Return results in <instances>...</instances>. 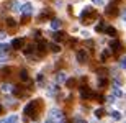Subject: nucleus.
Wrapping results in <instances>:
<instances>
[{
  "mask_svg": "<svg viewBox=\"0 0 126 123\" xmlns=\"http://www.w3.org/2000/svg\"><path fill=\"white\" fill-rule=\"evenodd\" d=\"M97 17H98V13L95 12L94 8H92V7H89V8H85L84 12H82L80 20H82V23H84V25H89L90 21H92L94 18H97Z\"/></svg>",
  "mask_w": 126,
  "mask_h": 123,
  "instance_id": "1",
  "label": "nucleus"
},
{
  "mask_svg": "<svg viewBox=\"0 0 126 123\" xmlns=\"http://www.w3.org/2000/svg\"><path fill=\"white\" fill-rule=\"evenodd\" d=\"M41 105V102L38 100V102H30L26 107H25V115H28V117H31V118H38V107Z\"/></svg>",
  "mask_w": 126,
  "mask_h": 123,
  "instance_id": "2",
  "label": "nucleus"
},
{
  "mask_svg": "<svg viewBox=\"0 0 126 123\" xmlns=\"http://www.w3.org/2000/svg\"><path fill=\"white\" fill-rule=\"evenodd\" d=\"M47 120H51V122H62V120H65V115L62 113L61 110L52 108L49 112V115H47Z\"/></svg>",
  "mask_w": 126,
  "mask_h": 123,
  "instance_id": "3",
  "label": "nucleus"
},
{
  "mask_svg": "<svg viewBox=\"0 0 126 123\" xmlns=\"http://www.w3.org/2000/svg\"><path fill=\"white\" fill-rule=\"evenodd\" d=\"M108 46H110V51H111L113 54H120V53L123 51V44H121L120 39H111Z\"/></svg>",
  "mask_w": 126,
  "mask_h": 123,
  "instance_id": "4",
  "label": "nucleus"
},
{
  "mask_svg": "<svg viewBox=\"0 0 126 123\" xmlns=\"http://www.w3.org/2000/svg\"><path fill=\"white\" fill-rule=\"evenodd\" d=\"M77 61H79L80 64H85V62L89 61V53H87V49H80V51L77 53Z\"/></svg>",
  "mask_w": 126,
  "mask_h": 123,
  "instance_id": "5",
  "label": "nucleus"
},
{
  "mask_svg": "<svg viewBox=\"0 0 126 123\" xmlns=\"http://www.w3.org/2000/svg\"><path fill=\"white\" fill-rule=\"evenodd\" d=\"M105 13H107L108 17H115V15H118V7H116V3H110V5H107V10H105Z\"/></svg>",
  "mask_w": 126,
  "mask_h": 123,
  "instance_id": "6",
  "label": "nucleus"
},
{
  "mask_svg": "<svg viewBox=\"0 0 126 123\" xmlns=\"http://www.w3.org/2000/svg\"><path fill=\"white\" fill-rule=\"evenodd\" d=\"M80 97H82V99H92V97H94V92H92V90L89 89V87H80Z\"/></svg>",
  "mask_w": 126,
  "mask_h": 123,
  "instance_id": "7",
  "label": "nucleus"
},
{
  "mask_svg": "<svg viewBox=\"0 0 126 123\" xmlns=\"http://www.w3.org/2000/svg\"><path fill=\"white\" fill-rule=\"evenodd\" d=\"M10 44H12L13 49H21V48L25 46V38H15Z\"/></svg>",
  "mask_w": 126,
  "mask_h": 123,
  "instance_id": "8",
  "label": "nucleus"
},
{
  "mask_svg": "<svg viewBox=\"0 0 126 123\" xmlns=\"http://www.w3.org/2000/svg\"><path fill=\"white\" fill-rule=\"evenodd\" d=\"M31 12H33V5H31V3H21L20 13H23V15H31Z\"/></svg>",
  "mask_w": 126,
  "mask_h": 123,
  "instance_id": "9",
  "label": "nucleus"
},
{
  "mask_svg": "<svg viewBox=\"0 0 126 123\" xmlns=\"http://www.w3.org/2000/svg\"><path fill=\"white\" fill-rule=\"evenodd\" d=\"M34 48H36L38 51H39V53H41V54H43V53H44V51H46V49H47V43L44 41V39H39V41H38V44H36V46H34Z\"/></svg>",
  "mask_w": 126,
  "mask_h": 123,
  "instance_id": "10",
  "label": "nucleus"
},
{
  "mask_svg": "<svg viewBox=\"0 0 126 123\" xmlns=\"http://www.w3.org/2000/svg\"><path fill=\"white\" fill-rule=\"evenodd\" d=\"M107 85H108V79H107V77H105V76L98 77V87H100V89H105Z\"/></svg>",
  "mask_w": 126,
  "mask_h": 123,
  "instance_id": "11",
  "label": "nucleus"
},
{
  "mask_svg": "<svg viewBox=\"0 0 126 123\" xmlns=\"http://www.w3.org/2000/svg\"><path fill=\"white\" fill-rule=\"evenodd\" d=\"M103 33L110 35V36H116V28L115 26H105V31Z\"/></svg>",
  "mask_w": 126,
  "mask_h": 123,
  "instance_id": "12",
  "label": "nucleus"
},
{
  "mask_svg": "<svg viewBox=\"0 0 126 123\" xmlns=\"http://www.w3.org/2000/svg\"><path fill=\"white\" fill-rule=\"evenodd\" d=\"M21 49H23V53L30 57V56H31V53H33V49H34V44H30V46H23Z\"/></svg>",
  "mask_w": 126,
  "mask_h": 123,
  "instance_id": "13",
  "label": "nucleus"
},
{
  "mask_svg": "<svg viewBox=\"0 0 126 123\" xmlns=\"http://www.w3.org/2000/svg\"><path fill=\"white\" fill-rule=\"evenodd\" d=\"M18 76H20V79H21L23 82H28V72H26V69H21Z\"/></svg>",
  "mask_w": 126,
  "mask_h": 123,
  "instance_id": "14",
  "label": "nucleus"
},
{
  "mask_svg": "<svg viewBox=\"0 0 126 123\" xmlns=\"http://www.w3.org/2000/svg\"><path fill=\"white\" fill-rule=\"evenodd\" d=\"M5 23H7V26H8V28H16V25H18L13 18H7V20H5Z\"/></svg>",
  "mask_w": 126,
  "mask_h": 123,
  "instance_id": "15",
  "label": "nucleus"
},
{
  "mask_svg": "<svg viewBox=\"0 0 126 123\" xmlns=\"http://www.w3.org/2000/svg\"><path fill=\"white\" fill-rule=\"evenodd\" d=\"M54 39H56V41H62V39H65V33H62V31H56V33H54Z\"/></svg>",
  "mask_w": 126,
  "mask_h": 123,
  "instance_id": "16",
  "label": "nucleus"
},
{
  "mask_svg": "<svg viewBox=\"0 0 126 123\" xmlns=\"http://www.w3.org/2000/svg\"><path fill=\"white\" fill-rule=\"evenodd\" d=\"M10 49H12V44H5V43L0 44V53H8Z\"/></svg>",
  "mask_w": 126,
  "mask_h": 123,
  "instance_id": "17",
  "label": "nucleus"
},
{
  "mask_svg": "<svg viewBox=\"0 0 126 123\" xmlns=\"http://www.w3.org/2000/svg\"><path fill=\"white\" fill-rule=\"evenodd\" d=\"M95 31H98V33H103V31H105V23H103V21H100V23L95 26Z\"/></svg>",
  "mask_w": 126,
  "mask_h": 123,
  "instance_id": "18",
  "label": "nucleus"
},
{
  "mask_svg": "<svg viewBox=\"0 0 126 123\" xmlns=\"http://www.w3.org/2000/svg\"><path fill=\"white\" fill-rule=\"evenodd\" d=\"M61 21H59V20H52V21H51V26H52V28H54V30H59V28H61Z\"/></svg>",
  "mask_w": 126,
  "mask_h": 123,
  "instance_id": "19",
  "label": "nucleus"
},
{
  "mask_svg": "<svg viewBox=\"0 0 126 123\" xmlns=\"http://www.w3.org/2000/svg\"><path fill=\"white\" fill-rule=\"evenodd\" d=\"M110 115H111L113 120H120V118H121V113H120V112H115V110H111V112H110Z\"/></svg>",
  "mask_w": 126,
  "mask_h": 123,
  "instance_id": "20",
  "label": "nucleus"
},
{
  "mask_svg": "<svg viewBox=\"0 0 126 123\" xmlns=\"http://www.w3.org/2000/svg\"><path fill=\"white\" fill-rule=\"evenodd\" d=\"M108 56H110V53H108V51H103L102 54H100V61H102V62L108 61Z\"/></svg>",
  "mask_w": 126,
  "mask_h": 123,
  "instance_id": "21",
  "label": "nucleus"
},
{
  "mask_svg": "<svg viewBox=\"0 0 126 123\" xmlns=\"http://www.w3.org/2000/svg\"><path fill=\"white\" fill-rule=\"evenodd\" d=\"M75 84H77V81H75V79H67V82H65V85H67L69 89L75 87Z\"/></svg>",
  "mask_w": 126,
  "mask_h": 123,
  "instance_id": "22",
  "label": "nucleus"
},
{
  "mask_svg": "<svg viewBox=\"0 0 126 123\" xmlns=\"http://www.w3.org/2000/svg\"><path fill=\"white\" fill-rule=\"evenodd\" d=\"M103 115H105V110L103 108H97L95 110V117H97V118H102Z\"/></svg>",
  "mask_w": 126,
  "mask_h": 123,
  "instance_id": "23",
  "label": "nucleus"
},
{
  "mask_svg": "<svg viewBox=\"0 0 126 123\" xmlns=\"http://www.w3.org/2000/svg\"><path fill=\"white\" fill-rule=\"evenodd\" d=\"M56 81H57V82H64V81H65V76H64V72H57V76H56Z\"/></svg>",
  "mask_w": 126,
  "mask_h": 123,
  "instance_id": "24",
  "label": "nucleus"
},
{
  "mask_svg": "<svg viewBox=\"0 0 126 123\" xmlns=\"http://www.w3.org/2000/svg\"><path fill=\"white\" fill-rule=\"evenodd\" d=\"M16 120H18V117H16V115H12V117H8V118H5L3 123H12V122H16Z\"/></svg>",
  "mask_w": 126,
  "mask_h": 123,
  "instance_id": "25",
  "label": "nucleus"
},
{
  "mask_svg": "<svg viewBox=\"0 0 126 123\" xmlns=\"http://www.w3.org/2000/svg\"><path fill=\"white\" fill-rule=\"evenodd\" d=\"M113 95H115V97H121V90H120V87H116V85L113 87Z\"/></svg>",
  "mask_w": 126,
  "mask_h": 123,
  "instance_id": "26",
  "label": "nucleus"
},
{
  "mask_svg": "<svg viewBox=\"0 0 126 123\" xmlns=\"http://www.w3.org/2000/svg\"><path fill=\"white\" fill-rule=\"evenodd\" d=\"M46 17H49V12H47V10H44V12L39 15V21H44V20H46Z\"/></svg>",
  "mask_w": 126,
  "mask_h": 123,
  "instance_id": "27",
  "label": "nucleus"
},
{
  "mask_svg": "<svg viewBox=\"0 0 126 123\" xmlns=\"http://www.w3.org/2000/svg\"><path fill=\"white\" fill-rule=\"evenodd\" d=\"M51 51L52 53H59V51H61V46H57V44H51Z\"/></svg>",
  "mask_w": 126,
  "mask_h": 123,
  "instance_id": "28",
  "label": "nucleus"
},
{
  "mask_svg": "<svg viewBox=\"0 0 126 123\" xmlns=\"http://www.w3.org/2000/svg\"><path fill=\"white\" fill-rule=\"evenodd\" d=\"M10 71H12L10 67H3L2 69V76H10Z\"/></svg>",
  "mask_w": 126,
  "mask_h": 123,
  "instance_id": "29",
  "label": "nucleus"
},
{
  "mask_svg": "<svg viewBox=\"0 0 126 123\" xmlns=\"http://www.w3.org/2000/svg\"><path fill=\"white\" fill-rule=\"evenodd\" d=\"M2 89H3L5 92H10V90H13V87H12V85H7V84H3V87H2Z\"/></svg>",
  "mask_w": 126,
  "mask_h": 123,
  "instance_id": "30",
  "label": "nucleus"
},
{
  "mask_svg": "<svg viewBox=\"0 0 126 123\" xmlns=\"http://www.w3.org/2000/svg\"><path fill=\"white\" fill-rule=\"evenodd\" d=\"M94 97H97V100L100 102V104H103V102H105V97H103V95H94Z\"/></svg>",
  "mask_w": 126,
  "mask_h": 123,
  "instance_id": "31",
  "label": "nucleus"
},
{
  "mask_svg": "<svg viewBox=\"0 0 126 123\" xmlns=\"http://www.w3.org/2000/svg\"><path fill=\"white\" fill-rule=\"evenodd\" d=\"M28 21H30V15H25V17H23V20H21V23H23V25H26Z\"/></svg>",
  "mask_w": 126,
  "mask_h": 123,
  "instance_id": "32",
  "label": "nucleus"
},
{
  "mask_svg": "<svg viewBox=\"0 0 126 123\" xmlns=\"http://www.w3.org/2000/svg\"><path fill=\"white\" fill-rule=\"evenodd\" d=\"M33 36H34V38H41V33H39V30H34Z\"/></svg>",
  "mask_w": 126,
  "mask_h": 123,
  "instance_id": "33",
  "label": "nucleus"
},
{
  "mask_svg": "<svg viewBox=\"0 0 126 123\" xmlns=\"http://www.w3.org/2000/svg\"><path fill=\"white\" fill-rule=\"evenodd\" d=\"M121 67H125V69H126V57H123V59H121Z\"/></svg>",
  "mask_w": 126,
  "mask_h": 123,
  "instance_id": "34",
  "label": "nucleus"
},
{
  "mask_svg": "<svg viewBox=\"0 0 126 123\" xmlns=\"http://www.w3.org/2000/svg\"><path fill=\"white\" fill-rule=\"evenodd\" d=\"M94 3H97V5H103V0H92Z\"/></svg>",
  "mask_w": 126,
  "mask_h": 123,
  "instance_id": "35",
  "label": "nucleus"
},
{
  "mask_svg": "<svg viewBox=\"0 0 126 123\" xmlns=\"http://www.w3.org/2000/svg\"><path fill=\"white\" fill-rule=\"evenodd\" d=\"M75 43H77V39L72 38V39H70V46H75Z\"/></svg>",
  "mask_w": 126,
  "mask_h": 123,
  "instance_id": "36",
  "label": "nucleus"
},
{
  "mask_svg": "<svg viewBox=\"0 0 126 123\" xmlns=\"http://www.w3.org/2000/svg\"><path fill=\"white\" fill-rule=\"evenodd\" d=\"M36 81H38V82H43V76H41V74H39V76L36 77Z\"/></svg>",
  "mask_w": 126,
  "mask_h": 123,
  "instance_id": "37",
  "label": "nucleus"
},
{
  "mask_svg": "<svg viewBox=\"0 0 126 123\" xmlns=\"http://www.w3.org/2000/svg\"><path fill=\"white\" fill-rule=\"evenodd\" d=\"M123 20H125V23H126V12L123 13Z\"/></svg>",
  "mask_w": 126,
  "mask_h": 123,
  "instance_id": "38",
  "label": "nucleus"
},
{
  "mask_svg": "<svg viewBox=\"0 0 126 123\" xmlns=\"http://www.w3.org/2000/svg\"><path fill=\"white\" fill-rule=\"evenodd\" d=\"M2 112H3V107H2V105H0V113H2Z\"/></svg>",
  "mask_w": 126,
  "mask_h": 123,
  "instance_id": "39",
  "label": "nucleus"
}]
</instances>
